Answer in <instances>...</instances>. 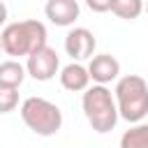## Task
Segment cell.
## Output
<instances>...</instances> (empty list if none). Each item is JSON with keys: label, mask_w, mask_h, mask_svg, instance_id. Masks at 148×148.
<instances>
[{"label": "cell", "mask_w": 148, "mask_h": 148, "mask_svg": "<svg viewBox=\"0 0 148 148\" xmlns=\"http://www.w3.org/2000/svg\"><path fill=\"white\" fill-rule=\"evenodd\" d=\"M44 14L53 25L60 28H69L74 25V21L81 14V7L76 0H46L44 5Z\"/></svg>", "instance_id": "8"}, {"label": "cell", "mask_w": 148, "mask_h": 148, "mask_svg": "<svg viewBox=\"0 0 148 148\" xmlns=\"http://www.w3.org/2000/svg\"><path fill=\"white\" fill-rule=\"evenodd\" d=\"M28 72L25 65H21L18 60H2L0 62V86H9V88H21V83L25 81Z\"/></svg>", "instance_id": "10"}, {"label": "cell", "mask_w": 148, "mask_h": 148, "mask_svg": "<svg viewBox=\"0 0 148 148\" xmlns=\"http://www.w3.org/2000/svg\"><path fill=\"white\" fill-rule=\"evenodd\" d=\"M88 74H90V81L106 86V83H111L120 76V62L111 53H97L88 62Z\"/></svg>", "instance_id": "7"}, {"label": "cell", "mask_w": 148, "mask_h": 148, "mask_svg": "<svg viewBox=\"0 0 148 148\" xmlns=\"http://www.w3.org/2000/svg\"><path fill=\"white\" fill-rule=\"evenodd\" d=\"M5 23H7V5L0 0V28H2Z\"/></svg>", "instance_id": "15"}, {"label": "cell", "mask_w": 148, "mask_h": 148, "mask_svg": "<svg viewBox=\"0 0 148 148\" xmlns=\"http://www.w3.org/2000/svg\"><path fill=\"white\" fill-rule=\"evenodd\" d=\"M111 12L123 21H134L143 14V0H113Z\"/></svg>", "instance_id": "12"}, {"label": "cell", "mask_w": 148, "mask_h": 148, "mask_svg": "<svg viewBox=\"0 0 148 148\" xmlns=\"http://www.w3.org/2000/svg\"><path fill=\"white\" fill-rule=\"evenodd\" d=\"M95 49H97V39L88 28H72L65 35V53L76 62L86 60V58H92Z\"/></svg>", "instance_id": "6"}, {"label": "cell", "mask_w": 148, "mask_h": 148, "mask_svg": "<svg viewBox=\"0 0 148 148\" xmlns=\"http://www.w3.org/2000/svg\"><path fill=\"white\" fill-rule=\"evenodd\" d=\"M120 148H148V123H132L120 136Z\"/></svg>", "instance_id": "11"}, {"label": "cell", "mask_w": 148, "mask_h": 148, "mask_svg": "<svg viewBox=\"0 0 148 148\" xmlns=\"http://www.w3.org/2000/svg\"><path fill=\"white\" fill-rule=\"evenodd\" d=\"M21 118L37 136H53L62 127V111L44 97H28L21 102Z\"/></svg>", "instance_id": "4"}, {"label": "cell", "mask_w": 148, "mask_h": 148, "mask_svg": "<svg viewBox=\"0 0 148 148\" xmlns=\"http://www.w3.org/2000/svg\"><path fill=\"white\" fill-rule=\"evenodd\" d=\"M143 12H146V14H148V2H146V5H143Z\"/></svg>", "instance_id": "16"}, {"label": "cell", "mask_w": 148, "mask_h": 148, "mask_svg": "<svg viewBox=\"0 0 148 148\" xmlns=\"http://www.w3.org/2000/svg\"><path fill=\"white\" fill-rule=\"evenodd\" d=\"M0 53H2V46H0Z\"/></svg>", "instance_id": "17"}, {"label": "cell", "mask_w": 148, "mask_h": 148, "mask_svg": "<svg viewBox=\"0 0 148 148\" xmlns=\"http://www.w3.org/2000/svg\"><path fill=\"white\" fill-rule=\"evenodd\" d=\"M113 99L118 116L127 123H141L148 116V83L139 74H125L118 79Z\"/></svg>", "instance_id": "2"}, {"label": "cell", "mask_w": 148, "mask_h": 148, "mask_svg": "<svg viewBox=\"0 0 148 148\" xmlns=\"http://www.w3.org/2000/svg\"><path fill=\"white\" fill-rule=\"evenodd\" d=\"M46 25L37 18H25L16 23H7L0 32V46L7 56L21 58L30 56L32 51L42 49L46 44Z\"/></svg>", "instance_id": "1"}, {"label": "cell", "mask_w": 148, "mask_h": 148, "mask_svg": "<svg viewBox=\"0 0 148 148\" xmlns=\"http://www.w3.org/2000/svg\"><path fill=\"white\" fill-rule=\"evenodd\" d=\"M81 106H83V116L88 120V125L97 132V134H106L116 127L118 123V106H116V99L111 95V90L106 86H88L83 90V97H81Z\"/></svg>", "instance_id": "3"}, {"label": "cell", "mask_w": 148, "mask_h": 148, "mask_svg": "<svg viewBox=\"0 0 148 148\" xmlns=\"http://www.w3.org/2000/svg\"><path fill=\"white\" fill-rule=\"evenodd\" d=\"M111 2H113V0H86L88 9H90V12H95V14L111 12Z\"/></svg>", "instance_id": "14"}, {"label": "cell", "mask_w": 148, "mask_h": 148, "mask_svg": "<svg viewBox=\"0 0 148 148\" xmlns=\"http://www.w3.org/2000/svg\"><path fill=\"white\" fill-rule=\"evenodd\" d=\"M25 72L28 76H32L35 81H51L58 72H60V56L56 53V49H51L49 44H44L42 49L32 51L25 60Z\"/></svg>", "instance_id": "5"}, {"label": "cell", "mask_w": 148, "mask_h": 148, "mask_svg": "<svg viewBox=\"0 0 148 148\" xmlns=\"http://www.w3.org/2000/svg\"><path fill=\"white\" fill-rule=\"evenodd\" d=\"M60 86L69 92H83L90 86V74L88 67H83L81 62H69L60 69Z\"/></svg>", "instance_id": "9"}, {"label": "cell", "mask_w": 148, "mask_h": 148, "mask_svg": "<svg viewBox=\"0 0 148 148\" xmlns=\"http://www.w3.org/2000/svg\"><path fill=\"white\" fill-rule=\"evenodd\" d=\"M18 106V88L0 86V113H12Z\"/></svg>", "instance_id": "13"}]
</instances>
